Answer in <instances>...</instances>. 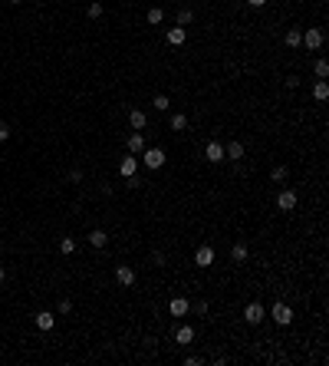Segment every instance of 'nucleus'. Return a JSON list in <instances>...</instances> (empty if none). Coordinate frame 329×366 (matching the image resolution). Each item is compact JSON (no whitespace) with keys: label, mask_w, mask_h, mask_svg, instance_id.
I'll list each match as a JSON object with an SVG mask.
<instances>
[{"label":"nucleus","mask_w":329,"mask_h":366,"mask_svg":"<svg viewBox=\"0 0 329 366\" xmlns=\"http://www.w3.org/2000/svg\"><path fill=\"white\" fill-rule=\"evenodd\" d=\"M204 363V356H188V359H184V366H201Z\"/></svg>","instance_id":"31"},{"label":"nucleus","mask_w":329,"mask_h":366,"mask_svg":"<svg viewBox=\"0 0 329 366\" xmlns=\"http://www.w3.org/2000/svg\"><path fill=\"white\" fill-rule=\"evenodd\" d=\"M174 340H178V346H188V343H194V326H188V323L174 326Z\"/></svg>","instance_id":"10"},{"label":"nucleus","mask_w":329,"mask_h":366,"mask_svg":"<svg viewBox=\"0 0 329 366\" xmlns=\"http://www.w3.org/2000/svg\"><path fill=\"white\" fill-rule=\"evenodd\" d=\"M152 264H155V267H162V264H164V254H162V251H155V254H152Z\"/></svg>","instance_id":"30"},{"label":"nucleus","mask_w":329,"mask_h":366,"mask_svg":"<svg viewBox=\"0 0 329 366\" xmlns=\"http://www.w3.org/2000/svg\"><path fill=\"white\" fill-rule=\"evenodd\" d=\"M7 139H10V126H7V122H0V142H7Z\"/></svg>","instance_id":"29"},{"label":"nucleus","mask_w":329,"mask_h":366,"mask_svg":"<svg viewBox=\"0 0 329 366\" xmlns=\"http://www.w3.org/2000/svg\"><path fill=\"white\" fill-rule=\"evenodd\" d=\"M300 40H303V30H290L286 33V47H300Z\"/></svg>","instance_id":"25"},{"label":"nucleus","mask_w":329,"mask_h":366,"mask_svg":"<svg viewBox=\"0 0 329 366\" xmlns=\"http://www.w3.org/2000/svg\"><path fill=\"white\" fill-rule=\"evenodd\" d=\"M164 159H168V155H164V149H142V162H145V168H148V172H155V168H162L164 165Z\"/></svg>","instance_id":"1"},{"label":"nucleus","mask_w":329,"mask_h":366,"mask_svg":"<svg viewBox=\"0 0 329 366\" xmlns=\"http://www.w3.org/2000/svg\"><path fill=\"white\" fill-rule=\"evenodd\" d=\"M313 96L320 99V103H322V99H329V83H326V80H320V83L313 86Z\"/></svg>","instance_id":"19"},{"label":"nucleus","mask_w":329,"mask_h":366,"mask_svg":"<svg viewBox=\"0 0 329 366\" xmlns=\"http://www.w3.org/2000/svg\"><path fill=\"white\" fill-rule=\"evenodd\" d=\"M300 43H303L306 50H320L322 43H326V33H322L320 27H310V30L303 33V40H300Z\"/></svg>","instance_id":"3"},{"label":"nucleus","mask_w":329,"mask_h":366,"mask_svg":"<svg viewBox=\"0 0 329 366\" xmlns=\"http://www.w3.org/2000/svg\"><path fill=\"white\" fill-rule=\"evenodd\" d=\"M168 126H172V132H184L188 129V116L184 112H174L172 119H168Z\"/></svg>","instance_id":"16"},{"label":"nucleus","mask_w":329,"mask_h":366,"mask_svg":"<svg viewBox=\"0 0 329 366\" xmlns=\"http://www.w3.org/2000/svg\"><path fill=\"white\" fill-rule=\"evenodd\" d=\"M60 251H63V254H76V241L63 238V241H60Z\"/></svg>","instance_id":"26"},{"label":"nucleus","mask_w":329,"mask_h":366,"mask_svg":"<svg viewBox=\"0 0 329 366\" xmlns=\"http://www.w3.org/2000/svg\"><path fill=\"white\" fill-rule=\"evenodd\" d=\"M313 73L320 76V80H326V76H329V63H326V60H316V63H313Z\"/></svg>","instance_id":"23"},{"label":"nucleus","mask_w":329,"mask_h":366,"mask_svg":"<svg viewBox=\"0 0 329 366\" xmlns=\"http://www.w3.org/2000/svg\"><path fill=\"white\" fill-rule=\"evenodd\" d=\"M204 159L211 162V165L224 162V145H220V142H208V145H204Z\"/></svg>","instance_id":"9"},{"label":"nucleus","mask_w":329,"mask_h":366,"mask_svg":"<svg viewBox=\"0 0 329 366\" xmlns=\"http://www.w3.org/2000/svg\"><path fill=\"white\" fill-rule=\"evenodd\" d=\"M191 20H194V14H191L188 7H181V10H178V24H174V27H188Z\"/></svg>","instance_id":"22"},{"label":"nucleus","mask_w":329,"mask_h":366,"mask_svg":"<svg viewBox=\"0 0 329 366\" xmlns=\"http://www.w3.org/2000/svg\"><path fill=\"white\" fill-rule=\"evenodd\" d=\"M194 264H198V267H211V264H214V247L211 244H201L194 251Z\"/></svg>","instance_id":"5"},{"label":"nucleus","mask_w":329,"mask_h":366,"mask_svg":"<svg viewBox=\"0 0 329 366\" xmlns=\"http://www.w3.org/2000/svg\"><path fill=\"white\" fill-rule=\"evenodd\" d=\"M194 313H201V317H204V313H208V300H201V303H194Z\"/></svg>","instance_id":"33"},{"label":"nucleus","mask_w":329,"mask_h":366,"mask_svg":"<svg viewBox=\"0 0 329 366\" xmlns=\"http://www.w3.org/2000/svg\"><path fill=\"white\" fill-rule=\"evenodd\" d=\"M188 310H191L188 297H172V300H168V313H172V317H184Z\"/></svg>","instance_id":"7"},{"label":"nucleus","mask_w":329,"mask_h":366,"mask_svg":"<svg viewBox=\"0 0 329 366\" xmlns=\"http://www.w3.org/2000/svg\"><path fill=\"white\" fill-rule=\"evenodd\" d=\"M247 4H250V7H264L266 0H247Z\"/></svg>","instance_id":"34"},{"label":"nucleus","mask_w":329,"mask_h":366,"mask_svg":"<svg viewBox=\"0 0 329 366\" xmlns=\"http://www.w3.org/2000/svg\"><path fill=\"white\" fill-rule=\"evenodd\" d=\"M224 159H230V162H240V159H244V145H240V142H230V145H224Z\"/></svg>","instance_id":"14"},{"label":"nucleus","mask_w":329,"mask_h":366,"mask_svg":"<svg viewBox=\"0 0 329 366\" xmlns=\"http://www.w3.org/2000/svg\"><path fill=\"white\" fill-rule=\"evenodd\" d=\"M184 40H188V30H184V27H172V30H168V43H172V47H181Z\"/></svg>","instance_id":"13"},{"label":"nucleus","mask_w":329,"mask_h":366,"mask_svg":"<svg viewBox=\"0 0 329 366\" xmlns=\"http://www.w3.org/2000/svg\"><path fill=\"white\" fill-rule=\"evenodd\" d=\"M162 20H164V10H162V7H152V10H148V24L155 27V24H162Z\"/></svg>","instance_id":"24"},{"label":"nucleus","mask_w":329,"mask_h":366,"mask_svg":"<svg viewBox=\"0 0 329 366\" xmlns=\"http://www.w3.org/2000/svg\"><path fill=\"white\" fill-rule=\"evenodd\" d=\"M56 310H60V313H70V310H72V303H70V300H60V307H56Z\"/></svg>","instance_id":"32"},{"label":"nucleus","mask_w":329,"mask_h":366,"mask_svg":"<svg viewBox=\"0 0 329 366\" xmlns=\"http://www.w3.org/2000/svg\"><path fill=\"white\" fill-rule=\"evenodd\" d=\"M230 257H234L237 264H244V261H247V244H234V247H230Z\"/></svg>","instance_id":"20"},{"label":"nucleus","mask_w":329,"mask_h":366,"mask_svg":"<svg viewBox=\"0 0 329 366\" xmlns=\"http://www.w3.org/2000/svg\"><path fill=\"white\" fill-rule=\"evenodd\" d=\"M276 208H280V211H293V208H296V191L283 188L280 195H276Z\"/></svg>","instance_id":"6"},{"label":"nucleus","mask_w":329,"mask_h":366,"mask_svg":"<svg viewBox=\"0 0 329 366\" xmlns=\"http://www.w3.org/2000/svg\"><path fill=\"white\" fill-rule=\"evenodd\" d=\"M270 178H274V182H283V178H286V165H276L274 172H270Z\"/></svg>","instance_id":"27"},{"label":"nucleus","mask_w":329,"mask_h":366,"mask_svg":"<svg viewBox=\"0 0 329 366\" xmlns=\"http://www.w3.org/2000/svg\"><path fill=\"white\" fill-rule=\"evenodd\" d=\"M270 317H274V323H280V326H290L293 323V310L286 307V303H274V310H270Z\"/></svg>","instance_id":"4"},{"label":"nucleus","mask_w":329,"mask_h":366,"mask_svg":"<svg viewBox=\"0 0 329 366\" xmlns=\"http://www.w3.org/2000/svg\"><path fill=\"white\" fill-rule=\"evenodd\" d=\"M142 149H145V136H142V132H132V136H128V152H132V155H142Z\"/></svg>","instance_id":"15"},{"label":"nucleus","mask_w":329,"mask_h":366,"mask_svg":"<svg viewBox=\"0 0 329 366\" xmlns=\"http://www.w3.org/2000/svg\"><path fill=\"white\" fill-rule=\"evenodd\" d=\"M152 106H155L158 112H168V109H172V99H168V96H155V99H152Z\"/></svg>","instance_id":"21"},{"label":"nucleus","mask_w":329,"mask_h":366,"mask_svg":"<svg viewBox=\"0 0 329 366\" xmlns=\"http://www.w3.org/2000/svg\"><path fill=\"white\" fill-rule=\"evenodd\" d=\"M135 172H138V159H135L132 152H128L126 159L118 162V175H122V178H132V175H135Z\"/></svg>","instance_id":"8"},{"label":"nucleus","mask_w":329,"mask_h":366,"mask_svg":"<svg viewBox=\"0 0 329 366\" xmlns=\"http://www.w3.org/2000/svg\"><path fill=\"white\" fill-rule=\"evenodd\" d=\"M145 122H148V116H145L142 109H132V112H128V126H132L135 132H142V129H145Z\"/></svg>","instance_id":"12"},{"label":"nucleus","mask_w":329,"mask_h":366,"mask_svg":"<svg viewBox=\"0 0 329 366\" xmlns=\"http://www.w3.org/2000/svg\"><path fill=\"white\" fill-rule=\"evenodd\" d=\"M116 280H118L122 287H132V284H135V271L128 267V264H118V267H116Z\"/></svg>","instance_id":"11"},{"label":"nucleus","mask_w":329,"mask_h":366,"mask_svg":"<svg viewBox=\"0 0 329 366\" xmlns=\"http://www.w3.org/2000/svg\"><path fill=\"white\" fill-rule=\"evenodd\" d=\"M10 4H24V0H10Z\"/></svg>","instance_id":"35"},{"label":"nucleus","mask_w":329,"mask_h":366,"mask_svg":"<svg viewBox=\"0 0 329 366\" xmlns=\"http://www.w3.org/2000/svg\"><path fill=\"white\" fill-rule=\"evenodd\" d=\"M89 244H92V247H106V244H109V234H106L102 228L89 231Z\"/></svg>","instance_id":"17"},{"label":"nucleus","mask_w":329,"mask_h":366,"mask_svg":"<svg viewBox=\"0 0 329 366\" xmlns=\"http://www.w3.org/2000/svg\"><path fill=\"white\" fill-rule=\"evenodd\" d=\"M53 323H56V317H53L50 310L36 313V326H40V330H53Z\"/></svg>","instance_id":"18"},{"label":"nucleus","mask_w":329,"mask_h":366,"mask_svg":"<svg viewBox=\"0 0 329 366\" xmlns=\"http://www.w3.org/2000/svg\"><path fill=\"white\" fill-rule=\"evenodd\" d=\"M102 10H106V7H102L99 0H96V4H89V17H92V20H99V17H102Z\"/></svg>","instance_id":"28"},{"label":"nucleus","mask_w":329,"mask_h":366,"mask_svg":"<svg viewBox=\"0 0 329 366\" xmlns=\"http://www.w3.org/2000/svg\"><path fill=\"white\" fill-rule=\"evenodd\" d=\"M244 320H247L250 326H260V323L266 320V310H264V303H257V300H254V303H247V307H244Z\"/></svg>","instance_id":"2"}]
</instances>
